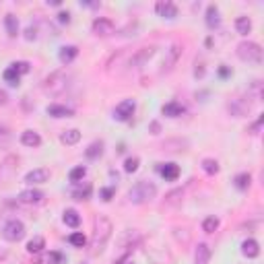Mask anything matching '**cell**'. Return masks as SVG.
<instances>
[{
    "label": "cell",
    "mask_w": 264,
    "mask_h": 264,
    "mask_svg": "<svg viewBox=\"0 0 264 264\" xmlns=\"http://www.w3.org/2000/svg\"><path fill=\"white\" fill-rule=\"evenodd\" d=\"M112 221L107 219V217H95L93 221V238H91V254L93 256H97V254H101L103 248H105V243L107 240L112 238Z\"/></svg>",
    "instance_id": "1"
},
{
    "label": "cell",
    "mask_w": 264,
    "mask_h": 264,
    "mask_svg": "<svg viewBox=\"0 0 264 264\" xmlns=\"http://www.w3.org/2000/svg\"><path fill=\"white\" fill-rule=\"evenodd\" d=\"M68 85H71V74H66V71H54L52 74H48L44 79L42 89L46 95L58 97L68 89Z\"/></svg>",
    "instance_id": "2"
},
{
    "label": "cell",
    "mask_w": 264,
    "mask_h": 264,
    "mask_svg": "<svg viewBox=\"0 0 264 264\" xmlns=\"http://www.w3.org/2000/svg\"><path fill=\"white\" fill-rule=\"evenodd\" d=\"M155 196H157V186H155L153 182H146V180L136 182L132 188L128 190V200H130L132 204L151 202Z\"/></svg>",
    "instance_id": "3"
},
{
    "label": "cell",
    "mask_w": 264,
    "mask_h": 264,
    "mask_svg": "<svg viewBox=\"0 0 264 264\" xmlns=\"http://www.w3.org/2000/svg\"><path fill=\"white\" fill-rule=\"evenodd\" d=\"M238 58L243 62H250V64H260L262 62V48L254 42H241L238 44V50H236Z\"/></svg>",
    "instance_id": "4"
},
{
    "label": "cell",
    "mask_w": 264,
    "mask_h": 264,
    "mask_svg": "<svg viewBox=\"0 0 264 264\" xmlns=\"http://www.w3.org/2000/svg\"><path fill=\"white\" fill-rule=\"evenodd\" d=\"M2 238L6 241H21L25 238V225L19 221V219H11V221H6L4 223V227H2Z\"/></svg>",
    "instance_id": "5"
},
{
    "label": "cell",
    "mask_w": 264,
    "mask_h": 264,
    "mask_svg": "<svg viewBox=\"0 0 264 264\" xmlns=\"http://www.w3.org/2000/svg\"><path fill=\"white\" fill-rule=\"evenodd\" d=\"M155 52H157V48H155V46H144V48H141V50H136V52L132 54L128 66H130V68H143V66L155 56Z\"/></svg>",
    "instance_id": "6"
},
{
    "label": "cell",
    "mask_w": 264,
    "mask_h": 264,
    "mask_svg": "<svg viewBox=\"0 0 264 264\" xmlns=\"http://www.w3.org/2000/svg\"><path fill=\"white\" fill-rule=\"evenodd\" d=\"M134 110H136L134 99H124V101H120L118 105H116L114 118L118 120V122H128L132 116H134Z\"/></svg>",
    "instance_id": "7"
},
{
    "label": "cell",
    "mask_w": 264,
    "mask_h": 264,
    "mask_svg": "<svg viewBox=\"0 0 264 264\" xmlns=\"http://www.w3.org/2000/svg\"><path fill=\"white\" fill-rule=\"evenodd\" d=\"M91 31L97 35V37H107L116 31V25L112 19H105V17H97L93 25H91Z\"/></svg>",
    "instance_id": "8"
},
{
    "label": "cell",
    "mask_w": 264,
    "mask_h": 264,
    "mask_svg": "<svg viewBox=\"0 0 264 264\" xmlns=\"http://www.w3.org/2000/svg\"><path fill=\"white\" fill-rule=\"evenodd\" d=\"M252 110V103L241 99V97H236V99H231L227 103V112L233 116V118H243V116H248Z\"/></svg>",
    "instance_id": "9"
},
{
    "label": "cell",
    "mask_w": 264,
    "mask_h": 264,
    "mask_svg": "<svg viewBox=\"0 0 264 264\" xmlns=\"http://www.w3.org/2000/svg\"><path fill=\"white\" fill-rule=\"evenodd\" d=\"M182 52H184V48H182L180 44H173V46L169 48V50H168V56H165V60H163V68H161V72H163V74L173 71V66L178 64Z\"/></svg>",
    "instance_id": "10"
},
{
    "label": "cell",
    "mask_w": 264,
    "mask_h": 264,
    "mask_svg": "<svg viewBox=\"0 0 264 264\" xmlns=\"http://www.w3.org/2000/svg\"><path fill=\"white\" fill-rule=\"evenodd\" d=\"M157 171L165 182H175L180 178V165L178 163H157Z\"/></svg>",
    "instance_id": "11"
},
{
    "label": "cell",
    "mask_w": 264,
    "mask_h": 264,
    "mask_svg": "<svg viewBox=\"0 0 264 264\" xmlns=\"http://www.w3.org/2000/svg\"><path fill=\"white\" fill-rule=\"evenodd\" d=\"M155 13H157L159 17L163 19H175L178 17V6H175L173 2H169V0H159L157 4H155Z\"/></svg>",
    "instance_id": "12"
},
{
    "label": "cell",
    "mask_w": 264,
    "mask_h": 264,
    "mask_svg": "<svg viewBox=\"0 0 264 264\" xmlns=\"http://www.w3.org/2000/svg\"><path fill=\"white\" fill-rule=\"evenodd\" d=\"M44 198H46V194L42 190H35V188L23 190L19 194V202H23V204H40Z\"/></svg>",
    "instance_id": "13"
},
{
    "label": "cell",
    "mask_w": 264,
    "mask_h": 264,
    "mask_svg": "<svg viewBox=\"0 0 264 264\" xmlns=\"http://www.w3.org/2000/svg\"><path fill=\"white\" fill-rule=\"evenodd\" d=\"M48 180H50V169H48V168L31 169V171L25 175V182L27 184H46Z\"/></svg>",
    "instance_id": "14"
},
{
    "label": "cell",
    "mask_w": 264,
    "mask_h": 264,
    "mask_svg": "<svg viewBox=\"0 0 264 264\" xmlns=\"http://www.w3.org/2000/svg\"><path fill=\"white\" fill-rule=\"evenodd\" d=\"M33 264H64V254L62 252H40Z\"/></svg>",
    "instance_id": "15"
},
{
    "label": "cell",
    "mask_w": 264,
    "mask_h": 264,
    "mask_svg": "<svg viewBox=\"0 0 264 264\" xmlns=\"http://www.w3.org/2000/svg\"><path fill=\"white\" fill-rule=\"evenodd\" d=\"M204 23H207V27L211 29V31H215V29L221 25V15H219L217 4H209L207 6V17H204Z\"/></svg>",
    "instance_id": "16"
},
{
    "label": "cell",
    "mask_w": 264,
    "mask_h": 264,
    "mask_svg": "<svg viewBox=\"0 0 264 264\" xmlns=\"http://www.w3.org/2000/svg\"><path fill=\"white\" fill-rule=\"evenodd\" d=\"M76 56H79V48L76 46H62L60 52H58V60L66 66V64H71Z\"/></svg>",
    "instance_id": "17"
},
{
    "label": "cell",
    "mask_w": 264,
    "mask_h": 264,
    "mask_svg": "<svg viewBox=\"0 0 264 264\" xmlns=\"http://www.w3.org/2000/svg\"><path fill=\"white\" fill-rule=\"evenodd\" d=\"M48 116H52V118H72L74 112L71 110V107H66V105H58V103H52V105H48Z\"/></svg>",
    "instance_id": "18"
},
{
    "label": "cell",
    "mask_w": 264,
    "mask_h": 264,
    "mask_svg": "<svg viewBox=\"0 0 264 264\" xmlns=\"http://www.w3.org/2000/svg\"><path fill=\"white\" fill-rule=\"evenodd\" d=\"M186 112V107L180 103V101H169L161 107V114L168 116V118H180V116Z\"/></svg>",
    "instance_id": "19"
},
{
    "label": "cell",
    "mask_w": 264,
    "mask_h": 264,
    "mask_svg": "<svg viewBox=\"0 0 264 264\" xmlns=\"http://www.w3.org/2000/svg\"><path fill=\"white\" fill-rule=\"evenodd\" d=\"M182 200H184V190H182V188H175V190H171V192L165 194L163 207H171V209H173V207H180Z\"/></svg>",
    "instance_id": "20"
},
{
    "label": "cell",
    "mask_w": 264,
    "mask_h": 264,
    "mask_svg": "<svg viewBox=\"0 0 264 264\" xmlns=\"http://www.w3.org/2000/svg\"><path fill=\"white\" fill-rule=\"evenodd\" d=\"M241 254L246 258H256L258 254H260V246H258V241L256 240H243L241 241Z\"/></svg>",
    "instance_id": "21"
},
{
    "label": "cell",
    "mask_w": 264,
    "mask_h": 264,
    "mask_svg": "<svg viewBox=\"0 0 264 264\" xmlns=\"http://www.w3.org/2000/svg\"><path fill=\"white\" fill-rule=\"evenodd\" d=\"M211 262V248L207 243H198L194 252V264H209Z\"/></svg>",
    "instance_id": "22"
},
{
    "label": "cell",
    "mask_w": 264,
    "mask_h": 264,
    "mask_svg": "<svg viewBox=\"0 0 264 264\" xmlns=\"http://www.w3.org/2000/svg\"><path fill=\"white\" fill-rule=\"evenodd\" d=\"M21 143H23L25 146H31V149H35V146L42 144V136L37 134L35 130H25V132L21 134Z\"/></svg>",
    "instance_id": "23"
},
{
    "label": "cell",
    "mask_w": 264,
    "mask_h": 264,
    "mask_svg": "<svg viewBox=\"0 0 264 264\" xmlns=\"http://www.w3.org/2000/svg\"><path fill=\"white\" fill-rule=\"evenodd\" d=\"M250 184H252V175L248 171H241V173H238L236 178H233V186H236L238 190H241V192H246L250 188Z\"/></svg>",
    "instance_id": "24"
},
{
    "label": "cell",
    "mask_w": 264,
    "mask_h": 264,
    "mask_svg": "<svg viewBox=\"0 0 264 264\" xmlns=\"http://www.w3.org/2000/svg\"><path fill=\"white\" fill-rule=\"evenodd\" d=\"M103 155V143L101 141H95V143H91L89 146H87V151H85V157L87 159H99Z\"/></svg>",
    "instance_id": "25"
},
{
    "label": "cell",
    "mask_w": 264,
    "mask_h": 264,
    "mask_svg": "<svg viewBox=\"0 0 264 264\" xmlns=\"http://www.w3.org/2000/svg\"><path fill=\"white\" fill-rule=\"evenodd\" d=\"M62 219H64V223L68 225V227H72V229H76V227H79V225H81V215L76 213L74 209H66Z\"/></svg>",
    "instance_id": "26"
},
{
    "label": "cell",
    "mask_w": 264,
    "mask_h": 264,
    "mask_svg": "<svg viewBox=\"0 0 264 264\" xmlns=\"http://www.w3.org/2000/svg\"><path fill=\"white\" fill-rule=\"evenodd\" d=\"M44 248H46V240L42 236H35L27 241V252L29 254H40V252H44Z\"/></svg>",
    "instance_id": "27"
},
{
    "label": "cell",
    "mask_w": 264,
    "mask_h": 264,
    "mask_svg": "<svg viewBox=\"0 0 264 264\" xmlns=\"http://www.w3.org/2000/svg\"><path fill=\"white\" fill-rule=\"evenodd\" d=\"M4 27H6V33L11 35V37H17L19 33V19L13 15V13H8L4 17Z\"/></svg>",
    "instance_id": "28"
},
{
    "label": "cell",
    "mask_w": 264,
    "mask_h": 264,
    "mask_svg": "<svg viewBox=\"0 0 264 264\" xmlns=\"http://www.w3.org/2000/svg\"><path fill=\"white\" fill-rule=\"evenodd\" d=\"M91 184H85V186H76V188L72 190V198L74 200H89L91 198Z\"/></svg>",
    "instance_id": "29"
},
{
    "label": "cell",
    "mask_w": 264,
    "mask_h": 264,
    "mask_svg": "<svg viewBox=\"0 0 264 264\" xmlns=\"http://www.w3.org/2000/svg\"><path fill=\"white\" fill-rule=\"evenodd\" d=\"M81 141V132L76 130V128H71V130H64L60 134V143L62 144H76Z\"/></svg>",
    "instance_id": "30"
},
{
    "label": "cell",
    "mask_w": 264,
    "mask_h": 264,
    "mask_svg": "<svg viewBox=\"0 0 264 264\" xmlns=\"http://www.w3.org/2000/svg\"><path fill=\"white\" fill-rule=\"evenodd\" d=\"M236 29H238V33L240 35H248L252 31V21H250V17L246 15H241L236 19Z\"/></svg>",
    "instance_id": "31"
},
{
    "label": "cell",
    "mask_w": 264,
    "mask_h": 264,
    "mask_svg": "<svg viewBox=\"0 0 264 264\" xmlns=\"http://www.w3.org/2000/svg\"><path fill=\"white\" fill-rule=\"evenodd\" d=\"M2 76H4V81H6L8 85H11V87H19V83H21V74H19V72L15 71V68H11V66L6 68Z\"/></svg>",
    "instance_id": "32"
},
{
    "label": "cell",
    "mask_w": 264,
    "mask_h": 264,
    "mask_svg": "<svg viewBox=\"0 0 264 264\" xmlns=\"http://www.w3.org/2000/svg\"><path fill=\"white\" fill-rule=\"evenodd\" d=\"M219 161L217 159H202V171L204 173H209V175H215V173H219Z\"/></svg>",
    "instance_id": "33"
},
{
    "label": "cell",
    "mask_w": 264,
    "mask_h": 264,
    "mask_svg": "<svg viewBox=\"0 0 264 264\" xmlns=\"http://www.w3.org/2000/svg\"><path fill=\"white\" fill-rule=\"evenodd\" d=\"M68 241H71V246H74V248H85L87 246V238L83 236L81 231L71 233V236H68Z\"/></svg>",
    "instance_id": "34"
},
{
    "label": "cell",
    "mask_w": 264,
    "mask_h": 264,
    "mask_svg": "<svg viewBox=\"0 0 264 264\" xmlns=\"http://www.w3.org/2000/svg\"><path fill=\"white\" fill-rule=\"evenodd\" d=\"M219 219L217 217H207V219H204L202 221V231L204 233H213V231H217L219 229Z\"/></svg>",
    "instance_id": "35"
},
{
    "label": "cell",
    "mask_w": 264,
    "mask_h": 264,
    "mask_svg": "<svg viewBox=\"0 0 264 264\" xmlns=\"http://www.w3.org/2000/svg\"><path fill=\"white\" fill-rule=\"evenodd\" d=\"M85 175H87V168H83V165H79V168L71 169V173H68V178H71V182L79 184V182H83Z\"/></svg>",
    "instance_id": "36"
},
{
    "label": "cell",
    "mask_w": 264,
    "mask_h": 264,
    "mask_svg": "<svg viewBox=\"0 0 264 264\" xmlns=\"http://www.w3.org/2000/svg\"><path fill=\"white\" fill-rule=\"evenodd\" d=\"M139 165H141V159L139 157H128L124 161V171L126 173H134L136 169H139Z\"/></svg>",
    "instance_id": "37"
},
{
    "label": "cell",
    "mask_w": 264,
    "mask_h": 264,
    "mask_svg": "<svg viewBox=\"0 0 264 264\" xmlns=\"http://www.w3.org/2000/svg\"><path fill=\"white\" fill-rule=\"evenodd\" d=\"M114 196H116V186H105V188L99 190V198L103 202H110Z\"/></svg>",
    "instance_id": "38"
},
{
    "label": "cell",
    "mask_w": 264,
    "mask_h": 264,
    "mask_svg": "<svg viewBox=\"0 0 264 264\" xmlns=\"http://www.w3.org/2000/svg\"><path fill=\"white\" fill-rule=\"evenodd\" d=\"M11 68H15V71H17L19 74H27L29 71H31V64L25 62V60H19V62H13V64H11Z\"/></svg>",
    "instance_id": "39"
},
{
    "label": "cell",
    "mask_w": 264,
    "mask_h": 264,
    "mask_svg": "<svg viewBox=\"0 0 264 264\" xmlns=\"http://www.w3.org/2000/svg\"><path fill=\"white\" fill-rule=\"evenodd\" d=\"M25 40H27V42L37 40V27H35V25H29V27L25 29Z\"/></svg>",
    "instance_id": "40"
},
{
    "label": "cell",
    "mask_w": 264,
    "mask_h": 264,
    "mask_svg": "<svg viewBox=\"0 0 264 264\" xmlns=\"http://www.w3.org/2000/svg\"><path fill=\"white\" fill-rule=\"evenodd\" d=\"M56 17H58V21H60L62 25H68V23H71V13H68V11H66V13H64V11H62V13H58Z\"/></svg>",
    "instance_id": "41"
},
{
    "label": "cell",
    "mask_w": 264,
    "mask_h": 264,
    "mask_svg": "<svg viewBox=\"0 0 264 264\" xmlns=\"http://www.w3.org/2000/svg\"><path fill=\"white\" fill-rule=\"evenodd\" d=\"M219 76H221V79H227V76H231V68L225 66V64H221V66H219Z\"/></svg>",
    "instance_id": "42"
},
{
    "label": "cell",
    "mask_w": 264,
    "mask_h": 264,
    "mask_svg": "<svg viewBox=\"0 0 264 264\" xmlns=\"http://www.w3.org/2000/svg\"><path fill=\"white\" fill-rule=\"evenodd\" d=\"M194 76H196V79H202V76H204V64H202V62H196V68H194Z\"/></svg>",
    "instance_id": "43"
},
{
    "label": "cell",
    "mask_w": 264,
    "mask_h": 264,
    "mask_svg": "<svg viewBox=\"0 0 264 264\" xmlns=\"http://www.w3.org/2000/svg\"><path fill=\"white\" fill-rule=\"evenodd\" d=\"M260 126H262V118H258L256 122H254V124L250 126L248 132H250V134H258V132H260Z\"/></svg>",
    "instance_id": "44"
},
{
    "label": "cell",
    "mask_w": 264,
    "mask_h": 264,
    "mask_svg": "<svg viewBox=\"0 0 264 264\" xmlns=\"http://www.w3.org/2000/svg\"><path fill=\"white\" fill-rule=\"evenodd\" d=\"M8 139H11V132H8L6 128H0V144L8 143Z\"/></svg>",
    "instance_id": "45"
},
{
    "label": "cell",
    "mask_w": 264,
    "mask_h": 264,
    "mask_svg": "<svg viewBox=\"0 0 264 264\" xmlns=\"http://www.w3.org/2000/svg\"><path fill=\"white\" fill-rule=\"evenodd\" d=\"M6 101H8V95H6V91L0 89V105H6Z\"/></svg>",
    "instance_id": "46"
},
{
    "label": "cell",
    "mask_w": 264,
    "mask_h": 264,
    "mask_svg": "<svg viewBox=\"0 0 264 264\" xmlns=\"http://www.w3.org/2000/svg\"><path fill=\"white\" fill-rule=\"evenodd\" d=\"M159 130H161L159 122H151V132H153V134H159Z\"/></svg>",
    "instance_id": "47"
},
{
    "label": "cell",
    "mask_w": 264,
    "mask_h": 264,
    "mask_svg": "<svg viewBox=\"0 0 264 264\" xmlns=\"http://www.w3.org/2000/svg\"><path fill=\"white\" fill-rule=\"evenodd\" d=\"M81 4L87 6V8H99V6H101L99 2H81Z\"/></svg>",
    "instance_id": "48"
},
{
    "label": "cell",
    "mask_w": 264,
    "mask_h": 264,
    "mask_svg": "<svg viewBox=\"0 0 264 264\" xmlns=\"http://www.w3.org/2000/svg\"><path fill=\"white\" fill-rule=\"evenodd\" d=\"M48 4H52V6H60L62 2H60V0H48Z\"/></svg>",
    "instance_id": "49"
},
{
    "label": "cell",
    "mask_w": 264,
    "mask_h": 264,
    "mask_svg": "<svg viewBox=\"0 0 264 264\" xmlns=\"http://www.w3.org/2000/svg\"><path fill=\"white\" fill-rule=\"evenodd\" d=\"M126 264H132V262H126Z\"/></svg>",
    "instance_id": "50"
}]
</instances>
